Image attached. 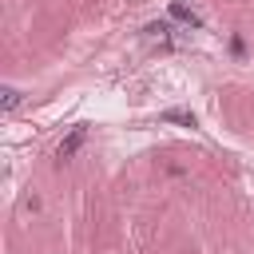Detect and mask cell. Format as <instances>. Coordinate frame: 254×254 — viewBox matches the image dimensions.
Masks as SVG:
<instances>
[{
    "instance_id": "2",
    "label": "cell",
    "mask_w": 254,
    "mask_h": 254,
    "mask_svg": "<svg viewBox=\"0 0 254 254\" xmlns=\"http://www.w3.org/2000/svg\"><path fill=\"white\" fill-rule=\"evenodd\" d=\"M171 16H175L179 24H187V28H202V16H198L194 8H187L183 0H171Z\"/></svg>"
},
{
    "instance_id": "3",
    "label": "cell",
    "mask_w": 254,
    "mask_h": 254,
    "mask_svg": "<svg viewBox=\"0 0 254 254\" xmlns=\"http://www.w3.org/2000/svg\"><path fill=\"white\" fill-rule=\"evenodd\" d=\"M159 123H179V127H198V119H194V111H183V107H167V111L159 115Z\"/></svg>"
},
{
    "instance_id": "4",
    "label": "cell",
    "mask_w": 254,
    "mask_h": 254,
    "mask_svg": "<svg viewBox=\"0 0 254 254\" xmlns=\"http://www.w3.org/2000/svg\"><path fill=\"white\" fill-rule=\"evenodd\" d=\"M0 95H4V99H0V107H4V111H12V107L20 103V91H16V87H4Z\"/></svg>"
},
{
    "instance_id": "1",
    "label": "cell",
    "mask_w": 254,
    "mask_h": 254,
    "mask_svg": "<svg viewBox=\"0 0 254 254\" xmlns=\"http://www.w3.org/2000/svg\"><path fill=\"white\" fill-rule=\"evenodd\" d=\"M83 139H87V127H71V135H67V139L56 147V159H60V163H67V159H71V155L83 147Z\"/></svg>"
},
{
    "instance_id": "5",
    "label": "cell",
    "mask_w": 254,
    "mask_h": 254,
    "mask_svg": "<svg viewBox=\"0 0 254 254\" xmlns=\"http://www.w3.org/2000/svg\"><path fill=\"white\" fill-rule=\"evenodd\" d=\"M147 36H159V40H167L171 36V24L163 20V24H147Z\"/></svg>"
}]
</instances>
